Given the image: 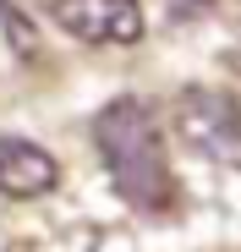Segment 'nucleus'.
<instances>
[{
	"label": "nucleus",
	"mask_w": 241,
	"mask_h": 252,
	"mask_svg": "<svg viewBox=\"0 0 241 252\" xmlns=\"http://www.w3.org/2000/svg\"><path fill=\"white\" fill-rule=\"evenodd\" d=\"M93 143H99V159L115 181V192L126 197L143 214H159L170 208V192H176V176H170V154H165V137H159V121L143 99H110L99 115H93Z\"/></svg>",
	"instance_id": "obj_1"
},
{
	"label": "nucleus",
	"mask_w": 241,
	"mask_h": 252,
	"mask_svg": "<svg viewBox=\"0 0 241 252\" xmlns=\"http://www.w3.org/2000/svg\"><path fill=\"white\" fill-rule=\"evenodd\" d=\"M176 126L181 137L214 159V164H236L241 170V104L219 88H186L176 99Z\"/></svg>",
	"instance_id": "obj_2"
},
{
	"label": "nucleus",
	"mask_w": 241,
	"mask_h": 252,
	"mask_svg": "<svg viewBox=\"0 0 241 252\" xmlns=\"http://www.w3.org/2000/svg\"><path fill=\"white\" fill-rule=\"evenodd\" d=\"M50 17L83 44H137L148 17L143 0H50Z\"/></svg>",
	"instance_id": "obj_3"
},
{
	"label": "nucleus",
	"mask_w": 241,
	"mask_h": 252,
	"mask_svg": "<svg viewBox=\"0 0 241 252\" xmlns=\"http://www.w3.org/2000/svg\"><path fill=\"white\" fill-rule=\"evenodd\" d=\"M60 181L55 154H44L28 137H0V192L6 197H44Z\"/></svg>",
	"instance_id": "obj_4"
},
{
	"label": "nucleus",
	"mask_w": 241,
	"mask_h": 252,
	"mask_svg": "<svg viewBox=\"0 0 241 252\" xmlns=\"http://www.w3.org/2000/svg\"><path fill=\"white\" fill-rule=\"evenodd\" d=\"M153 6H165L170 17H197V11H209L214 0H153Z\"/></svg>",
	"instance_id": "obj_5"
}]
</instances>
